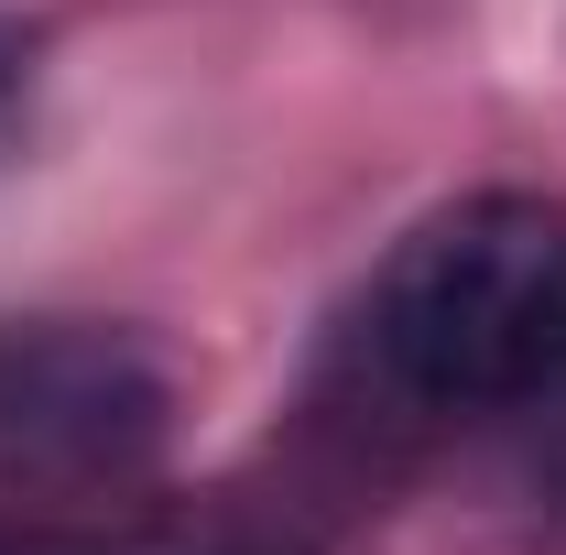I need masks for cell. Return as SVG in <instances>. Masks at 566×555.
<instances>
[{
    "label": "cell",
    "mask_w": 566,
    "mask_h": 555,
    "mask_svg": "<svg viewBox=\"0 0 566 555\" xmlns=\"http://www.w3.org/2000/svg\"><path fill=\"white\" fill-rule=\"evenodd\" d=\"M11 87H22V33L0 22V98H11Z\"/></svg>",
    "instance_id": "obj_3"
},
{
    "label": "cell",
    "mask_w": 566,
    "mask_h": 555,
    "mask_svg": "<svg viewBox=\"0 0 566 555\" xmlns=\"http://www.w3.org/2000/svg\"><path fill=\"white\" fill-rule=\"evenodd\" d=\"M164 415H175V381L153 370L142 338L76 327V316L0 327V469L120 480L164 447Z\"/></svg>",
    "instance_id": "obj_2"
},
{
    "label": "cell",
    "mask_w": 566,
    "mask_h": 555,
    "mask_svg": "<svg viewBox=\"0 0 566 555\" xmlns=\"http://www.w3.org/2000/svg\"><path fill=\"white\" fill-rule=\"evenodd\" d=\"M359 359L415 415H501L566 381V208L458 197L381 262Z\"/></svg>",
    "instance_id": "obj_1"
}]
</instances>
